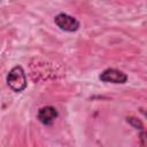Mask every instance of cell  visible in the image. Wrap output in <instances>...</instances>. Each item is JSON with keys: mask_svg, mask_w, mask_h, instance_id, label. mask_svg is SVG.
Wrapping results in <instances>:
<instances>
[{"mask_svg": "<svg viewBox=\"0 0 147 147\" xmlns=\"http://www.w3.org/2000/svg\"><path fill=\"white\" fill-rule=\"evenodd\" d=\"M7 84L14 92H23L26 88V76L21 65L14 67L7 75Z\"/></svg>", "mask_w": 147, "mask_h": 147, "instance_id": "1", "label": "cell"}, {"mask_svg": "<svg viewBox=\"0 0 147 147\" xmlns=\"http://www.w3.org/2000/svg\"><path fill=\"white\" fill-rule=\"evenodd\" d=\"M54 23L57 25V28H60L62 31H67V32H75L79 29V21L71 16L68 15L65 13H60L54 17Z\"/></svg>", "mask_w": 147, "mask_h": 147, "instance_id": "2", "label": "cell"}, {"mask_svg": "<svg viewBox=\"0 0 147 147\" xmlns=\"http://www.w3.org/2000/svg\"><path fill=\"white\" fill-rule=\"evenodd\" d=\"M99 79L103 83H113V84H124L127 80V76L126 74H124L122 70L118 69H114V68H108L106 70H103L100 76Z\"/></svg>", "mask_w": 147, "mask_h": 147, "instance_id": "3", "label": "cell"}, {"mask_svg": "<svg viewBox=\"0 0 147 147\" xmlns=\"http://www.w3.org/2000/svg\"><path fill=\"white\" fill-rule=\"evenodd\" d=\"M57 116H59V113L53 106L41 107L37 114L38 121L44 125H52L54 121L57 118Z\"/></svg>", "mask_w": 147, "mask_h": 147, "instance_id": "4", "label": "cell"}]
</instances>
